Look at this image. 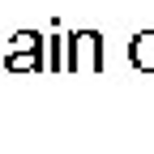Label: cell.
Listing matches in <instances>:
<instances>
[{
  "instance_id": "5b68a950",
  "label": "cell",
  "mask_w": 154,
  "mask_h": 154,
  "mask_svg": "<svg viewBox=\"0 0 154 154\" xmlns=\"http://www.w3.org/2000/svg\"><path fill=\"white\" fill-rule=\"evenodd\" d=\"M0 51H5V47H0Z\"/></svg>"
},
{
  "instance_id": "3957f363",
  "label": "cell",
  "mask_w": 154,
  "mask_h": 154,
  "mask_svg": "<svg viewBox=\"0 0 154 154\" xmlns=\"http://www.w3.org/2000/svg\"><path fill=\"white\" fill-rule=\"evenodd\" d=\"M128 64L137 73H154V30H137L128 38Z\"/></svg>"
},
{
  "instance_id": "6da1fadb",
  "label": "cell",
  "mask_w": 154,
  "mask_h": 154,
  "mask_svg": "<svg viewBox=\"0 0 154 154\" xmlns=\"http://www.w3.org/2000/svg\"><path fill=\"white\" fill-rule=\"evenodd\" d=\"M43 51H47V38L38 30H17L0 51V73H47Z\"/></svg>"
},
{
  "instance_id": "7a4b0ae2",
  "label": "cell",
  "mask_w": 154,
  "mask_h": 154,
  "mask_svg": "<svg viewBox=\"0 0 154 154\" xmlns=\"http://www.w3.org/2000/svg\"><path fill=\"white\" fill-rule=\"evenodd\" d=\"M64 69L69 73H103V34L99 30H69Z\"/></svg>"
},
{
  "instance_id": "277c9868",
  "label": "cell",
  "mask_w": 154,
  "mask_h": 154,
  "mask_svg": "<svg viewBox=\"0 0 154 154\" xmlns=\"http://www.w3.org/2000/svg\"><path fill=\"white\" fill-rule=\"evenodd\" d=\"M60 69H64V38L51 34L47 38V73H60Z\"/></svg>"
}]
</instances>
